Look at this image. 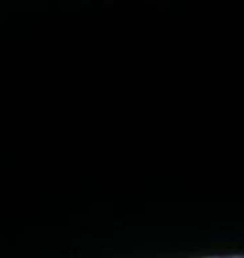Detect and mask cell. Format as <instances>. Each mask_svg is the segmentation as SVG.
I'll return each instance as SVG.
<instances>
[{
	"label": "cell",
	"mask_w": 244,
	"mask_h": 258,
	"mask_svg": "<svg viewBox=\"0 0 244 258\" xmlns=\"http://www.w3.org/2000/svg\"><path fill=\"white\" fill-rule=\"evenodd\" d=\"M207 258H232L229 255H216V257H207Z\"/></svg>",
	"instance_id": "1"
},
{
	"label": "cell",
	"mask_w": 244,
	"mask_h": 258,
	"mask_svg": "<svg viewBox=\"0 0 244 258\" xmlns=\"http://www.w3.org/2000/svg\"><path fill=\"white\" fill-rule=\"evenodd\" d=\"M243 258H244V257H243Z\"/></svg>",
	"instance_id": "2"
}]
</instances>
